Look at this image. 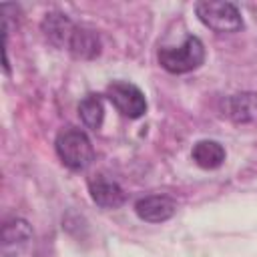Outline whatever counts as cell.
I'll use <instances>...</instances> for the list:
<instances>
[{"mask_svg":"<svg viewBox=\"0 0 257 257\" xmlns=\"http://www.w3.org/2000/svg\"><path fill=\"white\" fill-rule=\"evenodd\" d=\"M78 114H80L82 122H84L88 128H92V131L100 128L102 118H104V106H102L100 96H96V94H86V96L80 100V104H78Z\"/></svg>","mask_w":257,"mask_h":257,"instance_id":"7c38bea8","label":"cell"},{"mask_svg":"<svg viewBox=\"0 0 257 257\" xmlns=\"http://www.w3.org/2000/svg\"><path fill=\"white\" fill-rule=\"evenodd\" d=\"M177 211V203L169 195H149L135 203V213L147 223H165Z\"/></svg>","mask_w":257,"mask_h":257,"instance_id":"8992f818","label":"cell"},{"mask_svg":"<svg viewBox=\"0 0 257 257\" xmlns=\"http://www.w3.org/2000/svg\"><path fill=\"white\" fill-rule=\"evenodd\" d=\"M66 50L78 60H92L100 54V38L94 30L84 28V26H76Z\"/></svg>","mask_w":257,"mask_h":257,"instance_id":"30bf717a","label":"cell"},{"mask_svg":"<svg viewBox=\"0 0 257 257\" xmlns=\"http://www.w3.org/2000/svg\"><path fill=\"white\" fill-rule=\"evenodd\" d=\"M88 193L90 199L104 209H116L124 203V191L118 183L108 181L104 177H96L88 183Z\"/></svg>","mask_w":257,"mask_h":257,"instance_id":"9c48e42d","label":"cell"},{"mask_svg":"<svg viewBox=\"0 0 257 257\" xmlns=\"http://www.w3.org/2000/svg\"><path fill=\"white\" fill-rule=\"evenodd\" d=\"M32 241L30 225L20 219L12 217L2 227V257H20Z\"/></svg>","mask_w":257,"mask_h":257,"instance_id":"5b68a950","label":"cell"},{"mask_svg":"<svg viewBox=\"0 0 257 257\" xmlns=\"http://www.w3.org/2000/svg\"><path fill=\"white\" fill-rule=\"evenodd\" d=\"M112 106L128 118H141L147 112V98L143 90L131 82H112L106 90Z\"/></svg>","mask_w":257,"mask_h":257,"instance_id":"277c9868","label":"cell"},{"mask_svg":"<svg viewBox=\"0 0 257 257\" xmlns=\"http://www.w3.org/2000/svg\"><path fill=\"white\" fill-rule=\"evenodd\" d=\"M205 60V46L197 36H187L181 46L159 50V64L171 74H185L199 68Z\"/></svg>","mask_w":257,"mask_h":257,"instance_id":"7a4b0ae2","label":"cell"},{"mask_svg":"<svg viewBox=\"0 0 257 257\" xmlns=\"http://www.w3.org/2000/svg\"><path fill=\"white\" fill-rule=\"evenodd\" d=\"M191 157H193L195 165H199L201 169H219L225 163L227 153L221 143L205 139V141H199L193 145Z\"/></svg>","mask_w":257,"mask_h":257,"instance_id":"8fae6325","label":"cell"},{"mask_svg":"<svg viewBox=\"0 0 257 257\" xmlns=\"http://www.w3.org/2000/svg\"><path fill=\"white\" fill-rule=\"evenodd\" d=\"M56 155L62 161L64 167L70 171H84L90 167L94 159V149L88 139V135L80 128H64L58 133L54 143Z\"/></svg>","mask_w":257,"mask_h":257,"instance_id":"6da1fadb","label":"cell"},{"mask_svg":"<svg viewBox=\"0 0 257 257\" xmlns=\"http://www.w3.org/2000/svg\"><path fill=\"white\" fill-rule=\"evenodd\" d=\"M195 14L213 32H237L243 28L241 12L231 2L201 0L195 4Z\"/></svg>","mask_w":257,"mask_h":257,"instance_id":"3957f363","label":"cell"},{"mask_svg":"<svg viewBox=\"0 0 257 257\" xmlns=\"http://www.w3.org/2000/svg\"><path fill=\"white\" fill-rule=\"evenodd\" d=\"M225 114L237 124L255 122L257 120V92L231 94L225 100Z\"/></svg>","mask_w":257,"mask_h":257,"instance_id":"ba28073f","label":"cell"},{"mask_svg":"<svg viewBox=\"0 0 257 257\" xmlns=\"http://www.w3.org/2000/svg\"><path fill=\"white\" fill-rule=\"evenodd\" d=\"M40 28L50 44H54L58 48H68V42L76 30V24L62 12H48L42 18Z\"/></svg>","mask_w":257,"mask_h":257,"instance_id":"52a82bcc","label":"cell"}]
</instances>
